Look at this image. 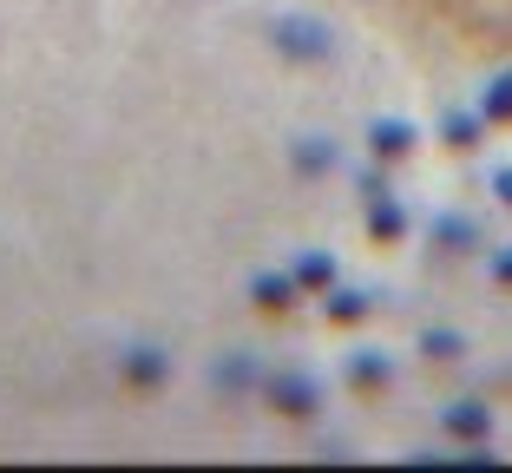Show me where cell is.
Instances as JSON below:
<instances>
[{
	"mask_svg": "<svg viewBox=\"0 0 512 473\" xmlns=\"http://www.w3.org/2000/svg\"><path fill=\"white\" fill-rule=\"evenodd\" d=\"M276 40H283V53H296V60H322V53H329V33H322L316 20H283Z\"/></svg>",
	"mask_w": 512,
	"mask_h": 473,
	"instance_id": "cell-2",
	"label": "cell"
},
{
	"mask_svg": "<svg viewBox=\"0 0 512 473\" xmlns=\"http://www.w3.org/2000/svg\"><path fill=\"white\" fill-rule=\"evenodd\" d=\"M270 401L283 414H316V382H302V375H276V382H270Z\"/></svg>",
	"mask_w": 512,
	"mask_h": 473,
	"instance_id": "cell-5",
	"label": "cell"
},
{
	"mask_svg": "<svg viewBox=\"0 0 512 473\" xmlns=\"http://www.w3.org/2000/svg\"><path fill=\"white\" fill-rule=\"evenodd\" d=\"M440 244H447V250H473V244H480V230L460 224V217H440Z\"/></svg>",
	"mask_w": 512,
	"mask_h": 473,
	"instance_id": "cell-13",
	"label": "cell"
},
{
	"mask_svg": "<svg viewBox=\"0 0 512 473\" xmlns=\"http://www.w3.org/2000/svg\"><path fill=\"white\" fill-rule=\"evenodd\" d=\"M289 276H296V290H309V296H316V290H335V257H329V250H302Z\"/></svg>",
	"mask_w": 512,
	"mask_h": 473,
	"instance_id": "cell-4",
	"label": "cell"
},
{
	"mask_svg": "<svg viewBox=\"0 0 512 473\" xmlns=\"http://www.w3.org/2000/svg\"><path fill=\"white\" fill-rule=\"evenodd\" d=\"M493 198H499V204H512V165H506V171H493Z\"/></svg>",
	"mask_w": 512,
	"mask_h": 473,
	"instance_id": "cell-17",
	"label": "cell"
},
{
	"mask_svg": "<svg viewBox=\"0 0 512 473\" xmlns=\"http://www.w3.org/2000/svg\"><path fill=\"white\" fill-rule=\"evenodd\" d=\"M368 145H375V158H407L414 152V125L407 119H375L368 125Z\"/></svg>",
	"mask_w": 512,
	"mask_h": 473,
	"instance_id": "cell-3",
	"label": "cell"
},
{
	"mask_svg": "<svg viewBox=\"0 0 512 473\" xmlns=\"http://www.w3.org/2000/svg\"><path fill=\"white\" fill-rule=\"evenodd\" d=\"M421 349H427V355H440V362H453V355L467 349V342L453 336V329H427V336H421Z\"/></svg>",
	"mask_w": 512,
	"mask_h": 473,
	"instance_id": "cell-14",
	"label": "cell"
},
{
	"mask_svg": "<svg viewBox=\"0 0 512 473\" xmlns=\"http://www.w3.org/2000/svg\"><path fill=\"white\" fill-rule=\"evenodd\" d=\"M165 375H171V368H165L158 349H132V355H125V382H132V388H165Z\"/></svg>",
	"mask_w": 512,
	"mask_h": 473,
	"instance_id": "cell-6",
	"label": "cell"
},
{
	"mask_svg": "<svg viewBox=\"0 0 512 473\" xmlns=\"http://www.w3.org/2000/svg\"><path fill=\"white\" fill-rule=\"evenodd\" d=\"M368 309H375V296H368V290H335L329 296V322H362Z\"/></svg>",
	"mask_w": 512,
	"mask_h": 473,
	"instance_id": "cell-12",
	"label": "cell"
},
{
	"mask_svg": "<svg viewBox=\"0 0 512 473\" xmlns=\"http://www.w3.org/2000/svg\"><path fill=\"white\" fill-rule=\"evenodd\" d=\"M362 198H368V204L388 198V171H362Z\"/></svg>",
	"mask_w": 512,
	"mask_h": 473,
	"instance_id": "cell-16",
	"label": "cell"
},
{
	"mask_svg": "<svg viewBox=\"0 0 512 473\" xmlns=\"http://www.w3.org/2000/svg\"><path fill=\"white\" fill-rule=\"evenodd\" d=\"M368 237H375V244H401V237H407V211L388 204V198L368 204Z\"/></svg>",
	"mask_w": 512,
	"mask_h": 473,
	"instance_id": "cell-7",
	"label": "cell"
},
{
	"mask_svg": "<svg viewBox=\"0 0 512 473\" xmlns=\"http://www.w3.org/2000/svg\"><path fill=\"white\" fill-rule=\"evenodd\" d=\"M480 125H486V112H447V125H440V138L447 145H480Z\"/></svg>",
	"mask_w": 512,
	"mask_h": 473,
	"instance_id": "cell-11",
	"label": "cell"
},
{
	"mask_svg": "<svg viewBox=\"0 0 512 473\" xmlns=\"http://www.w3.org/2000/svg\"><path fill=\"white\" fill-rule=\"evenodd\" d=\"M447 434H453V441H467V447H480L486 434H493L486 401H453V408H447Z\"/></svg>",
	"mask_w": 512,
	"mask_h": 473,
	"instance_id": "cell-1",
	"label": "cell"
},
{
	"mask_svg": "<svg viewBox=\"0 0 512 473\" xmlns=\"http://www.w3.org/2000/svg\"><path fill=\"white\" fill-rule=\"evenodd\" d=\"M250 296H256V309H289L296 303V276H256Z\"/></svg>",
	"mask_w": 512,
	"mask_h": 473,
	"instance_id": "cell-9",
	"label": "cell"
},
{
	"mask_svg": "<svg viewBox=\"0 0 512 473\" xmlns=\"http://www.w3.org/2000/svg\"><path fill=\"white\" fill-rule=\"evenodd\" d=\"M348 382L362 388V395H381V388L394 382V368H388V355H355V362H348Z\"/></svg>",
	"mask_w": 512,
	"mask_h": 473,
	"instance_id": "cell-8",
	"label": "cell"
},
{
	"mask_svg": "<svg viewBox=\"0 0 512 473\" xmlns=\"http://www.w3.org/2000/svg\"><path fill=\"white\" fill-rule=\"evenodd\" d=\"M480 112H486V125H512V73H499L493 86H486Z\"/></svg>",
	"mask_w": 512,
	"mask_h": 473,
	"instance_id": "cell-10",
	"label": "cell"
},
{
	"mask_svg": "<svg viewBox=\"0 0 512 473\" xmlns=\"http://www.w3.org/2000/svg\"><path fill=\"white\" fill-rule=\"evenodd\" d=\"M493 276H499V283L512 290V250H499V257H493Z\"/></svg>",
	"mask_w": 512,
	"mask_h": 473,
	"instance_id": "cell-18",
	"label": "cell"
},
{
	"mask_svg": "<svg viewBox=\"0 0 512 473\" xmlns=\"http://www.w3.org/2000/svg\"><path fill=\"white\" fill-rule=\"evenodd\" d=\"M296 165L302 171H329L335 165V145H322V138H316V145H296Z\"/></svg>",
	"mask_w": 512,
	"mask_h": 473,
	"instance_id": "cell-15",
	"label": "cell"
}]
</instances>
